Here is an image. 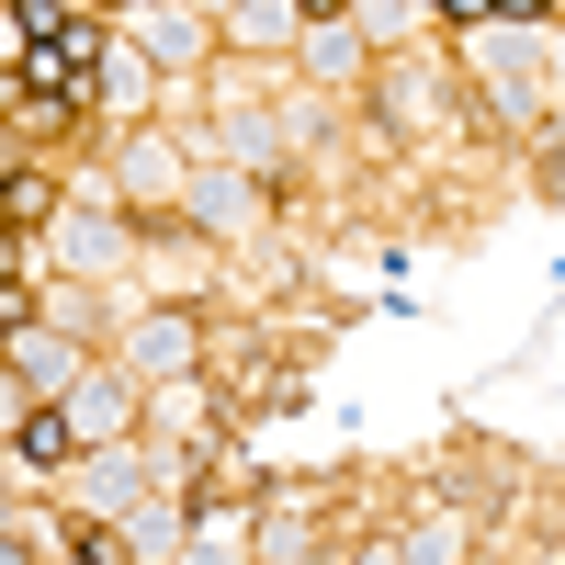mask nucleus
Returning a JSON list of instances; mask_svg holds the SVG:
<instances>
[{
	"label": "nucleus",
	"instance_id": "1",
	"mask_svg": "<svg viewBox=\"0 0 565 565\" xmlns=\"http://www.w3.org/2000/svg\"><path fill=\"white\" fill-rule=\"evenodd\" d=\"M23 90H45V103H79V57H90V23L68 12H23Z\"/></svg>",
	"mask_w": 565,
	"mask_h": 565
}]
</instances>
